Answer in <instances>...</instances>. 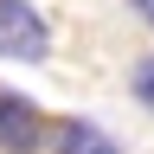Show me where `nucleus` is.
I'll list each match as a JSON object with an SVG mask.
<instances>
[{
    "instance_id": "1",
    "label": "nucleus",
    "mask_w": 154,
    "mask_h": 154,
    "mask_svg": "<svg viewBox=\"0 0 154 154\" xmlns=\"http://www.w3.org/2000/svg\"><path fill=\"white\" fill-rule=\"evenodd\" d=\"M51 51V26L32 0H0V58L13 64H38Z\"/></svg>"
},
{
    "instance_id": "2",
    "label": "nucleus",
    "mask_w": 154,
    "mask_h": 154,
    "mask_svg": "<svg viewBox=\"0 0 154 154\" xmlns=\"http://www.w3.org/2000/svg\"><path fill=\"white\" fill-rule=\"evenodd\" d=\"M38 148H51L38 103H26L19 90H0V154H38Z\"/></svg>"
},
{
    "instance_id": "5",
    "label": "nucleus",
    "mask_w": 154,
    "mask_h": 154,
    "mask_svg": "<svg viewBox=\"0 0 154 154\" xmlns=\"http://www.w3.org/2000/svg\"><path fill=\"white\" fill-rule=\"evenodd\" d=\"M128 7H135V13H141V19H148V26H154V0H128Z\"/></svg>"
},
{
    "instance_id": "4",
    "label": "nucleus",
    "mask_w": 154,
    "mask_h": 154,
    "mask_svg": "<svg viewBox=\"0 0 154 154\" xmlns=\"http://www.w3.org/2000/svg\"><path fill=\"white\" fill-rule=\"evenodd\" d=\"M128 90H135V103H141V109L154 116V51H148V58H135V64H128Z\"/></svg>"
},
{
    "instance_id": "3",
    "label": "nucleus",
    "mask_w": 154,
    "mask_h": 154,
    "mask_svg": "<svg viewBox=\"0 0 154 154\" xmlns=\"http://www.w3.org/2000/svg\"><path fill=\"white\" fill-rule=\"evenodd\" d=\"M51 154H122V141H116L109 128L84 122V116H64V122L51 128Z\"/></svg>"
}]
</instances>
